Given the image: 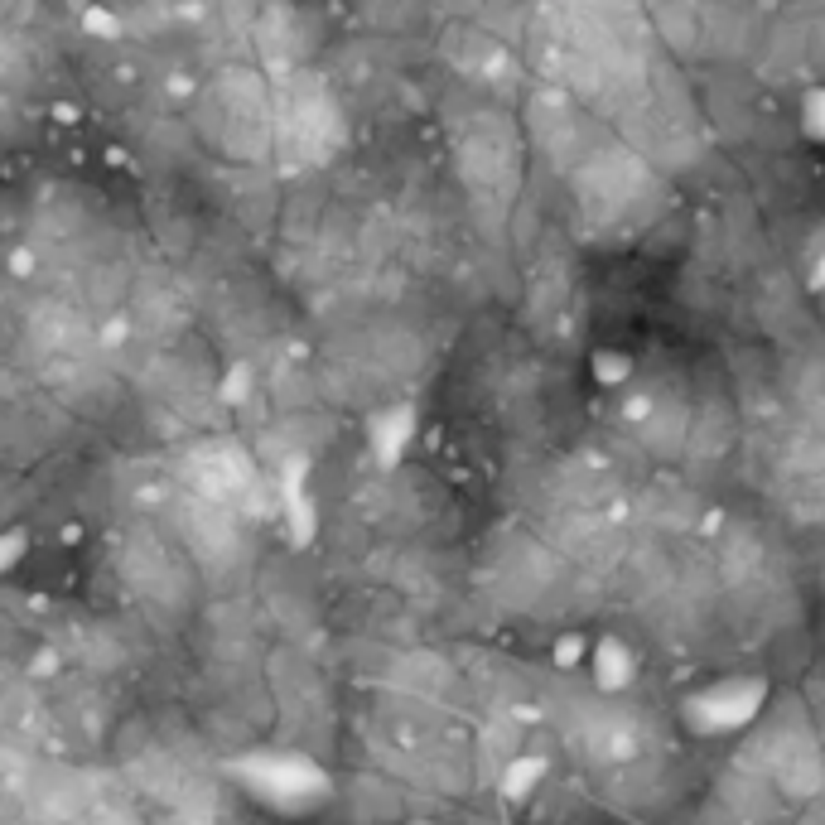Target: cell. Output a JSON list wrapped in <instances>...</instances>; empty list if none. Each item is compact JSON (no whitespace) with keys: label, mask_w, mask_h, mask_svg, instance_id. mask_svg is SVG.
Returning a JSON list of instances; mask_svg holds the SVG:
<instances>
[{"label":"cell","mask_w":825,"mask_h":825,"mask_svg":"<svg viewBox=\"0 0 825 825\" xmlns=\"http://www.w3.org/2000/svg\"><path fill=\"white\" fill-rule=\"evenodd\" d=\"M25 546H29L25 531H5V536H0V575H5L20 555H25Z\"/></svg>","instance_id":"6da1fadb"}]
</instances>
